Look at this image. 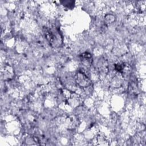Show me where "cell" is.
<instances>
[{
  "instance_id": "cell-1",
  "label": "cell",
  "mask_w": 146,
  "mask_h": 146,
  "mask_svg": "<svg viewBox=\"0 0 146 146\" xmlns=\"http://www.w3.org/2000/svg\"><path fill=\"white\" fill-rule=\"evenodd\" d=\"M44 34L46 38L52 46L58 47L62 43L61 36L55 29H47Z\"/></svg>"
},
{
  "instance_id": "cell-2",
  "label": "cell",
  "mask_w": 146,
  "mask_h": 146,
  "mask_svg": "<svg viewBox=\"0 0 146 146\" xmlns=\"http://www.w3.org/2000/svg\"><path fill=\"white\" fill-rule=\"evenodd\" d=\"M75 80L78 86L82 88L87 87L91 83V82L88 76L84 73L80 71L76 73Z\"/></svg>"
},
{
  "instance_id": "cell-3",
  "label": "cell",
  "mask_w": 146,
  "mask_h": 146,
  "mask_svg": "<svg viewBox=\"0 0 146 146\" xmlns=\"http://www.w3.org/2000/svg\"><path fill=\"white\" fill-rule=\"evenodd\" d=\"M80 60L86 67H90L92 63V57L90 53L86 52L80 55Z\"/></svg>"
}]
</instances>
